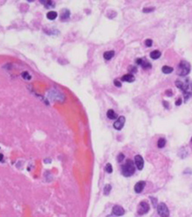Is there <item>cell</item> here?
Here are the masks:
<instances>
[{"label": "cell", "instance_id": "obj_1", "mask_svg": "<svg viewBox=\"0 0 192 217\" xmlns=\"http://www.w3.org/2000/svg\"><path fill=\"white\" fill-rule=\"evenodd\" d=\"M175 86L182 91L185 97V102L192 95V82L189 80H186L185 81L177 80L175 81Z\"/></svg>", "mask_w": 192, "mask_h": 217}, {"label": "cell", "instance_id": "obj_2", "mask_svg": "<svg viewBox=\"0 0 192 217\" xmlns=\"http://www.w3.org/2000/svg\"><path fill=\"white\" fill-rule=\"evenodd\" d=\"M135 170H136V168H135L134 163L130 159H128L122 167V173L126 177L132 176L135 173Z\"/></svg>", "mask_w": 192, "mask_h": 217}, {"label": "cell", "instance_id": "obj_3", "mask_svg": "<svg viewBox=\"0 0 192 217\" xmlns=\"http://www.w3.org/2000/svg\"><path fill=\"white\" fill-rule=\"evenodd\" d=\"M190 71V64L187 61H181L178 65L177 74L180 76H186Z\"/></svg>", "mask_w": 192, "mask_h": 217}, {"label": "cell", "instance_id": "obj_4", "mask_svg": "<svg viewBox=\"0 0 192 217\" xmlns=\"http://www.w3.org/2000/svg\"><path fill=\"white\" fill-rule=\"evenodd\" d=\"M157 212L160 217H168L169 216V210H168V208L165 203H160V205L157 206Z\"/></svg>", "mask_w": 192, "mask_h": 217}, {"label": "cell", "instance_id": "obj_5", "mask_svg": "<svg viewBox=\"0 0 192 217\" xmlns=\"http://www.w3.org/2000/svg\"><path fill=\"white\" fill-rule=\"evenodd\" d=\"M149 209H150L149 204L146 201H141L139 206V208H138V213L140 215L146 214V213H148Z\"/></svg>", "mask_w": 192, "mask_h": 217}, {"label": "cell", "instance_id": "obj_6", "mask_svg": "<svg viewBox=\"0 0 192 217\" xmlns=\"http://www.w3.org/2000/svg\"><path fill=\"white\" fill-rule=\"evenodd\" d=\"M124 123H125V117H118L117 118V120L114 123V128L115 129V130H118V131H120V130H122V127H123V125H124Z\"/></svg>", "mask_w": 192, "mask_h": 217}, {"label": "cell", "instance_id": "obj_7", "mask_svg": "<svg viewBox=\"0 0 192 217\" xmlns=\"http://www.w3.org/2000/svg\"><path fill=\"white\" fill-rule=\"evenodd\" d=\"M134 161H135L136 167L139 170H143V168H144V159H143V157L141 156H139V155H137L135 156V158H134Z\"/></svg>", "mask_w": 192, "mask_h": 217}, {"label": "cell", "instance_id": "obj_8", "mask_svg": "<svg viewBox=\"0 0 192 217\" xmlns=\"http://www.w3.org/2000/svg\"><path fill=\"white\" fill-rule=\"evenodd\" d=\"M136 63H137L138 64L141 65V66H142L143 68H145V69L152 68V64H151L149 62H147L146 60H144V59H142V58H138V59L136 60Z\"/></svg>", "mask_w": 192, "mask_h": 217}, {"label": "cell", "instance_id": "obj_9", "mask_svg": "<svg viewBox=\"0 0 192 217\" xmlns=\"http://www.w3.org/2000/svg\"><path fill=\"white\" fill-rule=\"evenodd\" d=\"M112 213H113V214H115L116 216H121V215L124 214V209L121 206H115L113 207Z\"/></svg>", "mask_w": 192, "mask_h": 217}, {"label": "cell", "instance_id": "obj_10", "mask_svg": "<svg viewBox=\"0 0 192 217\" xmlns=\"http://www.w3.org/2000/svg\"><path fill=\"white\" fill-rule=\"evenodd\" d=\"M145 186H146V183H145V182H143V181L138 182V183L135 184V186H134V191H135V192L140 193V192L144 190Z\"/></svg>", "mask_w": 192, "mask_h": 217}, {"label": "cell", "instance_id": "obj_11", "mask_svg": "<svg viewBox=\"0 0 192 217\" xmlns=\"http://www.w3.org/2000/svg\"><path fill=\"white\" fill-rule=\"evenodd\" d=\"M122 81L131 83V82H133L135 81V77L132 74H125L124 76L122 77Z\"/></svg>", "mask_w": 192, "mask_h": 217}, {"label": "cell", "instance_id": "obj_12", "mask_svg": "<svg viewBox=\"0 0 192 217\" xmlns=\"http://www.w3.org/2000/svg\"><path fill=\"white\" fill-rule=\"evenodd\" d=\"M60 17H61V20H68L69 17H70V11H69V10H66V9L63 10Z\"/></svg>", "mask_w": 192, "mask_h": 217}, {"label": "cell", "instance_id": "obj_13", "mask_svg": "<svg viewBox=\"0 0 192 217\" xmlns=\"http://www.w3.org/2000/svg\"><path fill=\"white\" fill-rule=\"evenodd\" d=\"M160 56H161V52L159 50H153L150 53V57L153 59H158L160 57Z\"/></svg>", "mask_w": 192, "mask_h": 217}, {"label": "cell", "instance_id": "obj_14", "mask_svg": "<svg viewBox=\"0 0 192 217\" xmlns=\"http://www.w3.org/2000/svg\"><path fill=\"white\" fill-rule=\"evenodd\" d=\"M115 55V51L114 50H109V51H106L104 54H103V57L106 60H109L111 59Z\"/></svg>", "mask_w": 192, "mask_h": 217}, {"label": "cell", "instance_id": "obj_15", "mask_svg": "<svg viewBox=\"0 0 192 217\" xmlns=\"http://www.w3.org/2000/svg\"><path fill=\"white\" fill-rule=\"evenodd\" d=\"M107 117L109 119H115V118H117V114L113 110H108L107 112Z\"/></svg>", "mask_w": 192, "mask_h": 217}, {"label": "cell", "instance_id": "obj_16", "mask_svg": "<svg viewBox=\"0 0 192 217\" xmlns=\"http://www.w3.org/2000/svg\"><path fill=\"white\" fill-rule=\"evenodd\" d=\"M173 71H174L173 67H170L168 65H165V66L162 67V72H163V74H171Z\"/></svg>", "mask_w": 192, "mask_h": 217}, {"label": "cell", "instance_id": "obj_17", "mask_svg": "<svg viewBox=\"0 0 192 217\" xmlns=\"http://www.w3.org/2000/svg\"><path fill=\"white\" fill-rule=\"evenodd\" d=\"M56 17H57V13H56V12H49V13H47V18L49 19V20H56Z\"/></svg>", "mask_w": 192, "mask_h": 217}, {"label": "cell", "instance_id": "obj_18", "mask_svg": "<svg viewBox=\"0 0 192 217\" xmlns=\"http://www.w3.org/2000/svg\"><path fill=\"white\" fill-rule=\"evenodd\" d=\"M166 143H167L166 139H165L164 138H160V139L158 140V147H159L160 148H162L165 147Z\"/></svg>", "mask_w": 192, "mask_h": 217}, {"label": "cell", "instance_id": "obj_19", "mask_svg": "<svg viewBox=\"0 0 192 217\" xmlns=\"http://www.w3.org/2000/svg\"><path fill=\"white\" fill-rule=\"evenodd\" d=\"M41 3L44 4V5H45V6H46L47 8L51 7V6H54V2H52V1H49V0H46V1H41Z\"/></svg>", "mask_w": 192, "mask_h": 217}, {"label": "cell", "instance_id": "obj_20", "mask_svg": "<svg viewBox=\"0 0 192 217\" xmlns=\"http://www.w3.org/2000/svg\"><path fill=\"white\" fill-rule=\"evenodd\" d=\"M111 189H112V186L110 184H106L104 187V195H108Z\"/></svg>", "mask_w": 192, "mask_h": 217}, {"label": "cell", "instance_id": "obj_21", "mask_svg": "<svg viewBox=\"0 0 192 217\" xmlns=\"http://www.w3.org/2000/svg\"><path fill=\"white\" fill-rule=\"evenodd\" d=\"M21 76H22V78H23V79H25V80H27V81L31 80V75L28 74L27 71H24V72H22V74H21Z\"/></svg>", "mask_w": 192, "mask_h": 217}, {"label": "cell", "instance_id": "obj_22", "mask_svg": "<svg viewBox=\"0 0 192 217\" xmlns=\"http://www.w3.org/2000/svg\"><path fill=\"white\" fill-rule=\"evenodd\" d=\"M105 170L108 172V173H112L113 171V169H112V165L110 163H107L106 167H105Z\"/></svg>", "mask_w": 192, "mask_h": 217}, {"label": "cell", "instance_id": "obj_23", "mask_svg": "<svg viewBox=\"0 0 192 217\" xmlns=\"http://www.w3.org/2000/svg\"><path fill=\"white\" fill-rule=\"evenodd\" d=\"M145 43H146V45L147 47H151V46L153 45V41H152L151 39H147V40H146Z\"/></svg>", "mask_w": 192, "mask_h": 217}, {"label": "cell", "instance_id": "obj_24", "mask_svg": "<svg viewBox=\"0 0 192 217\" xmlns=\"http://www.w3.org/2000/svg\"><path fill=\"white\" fill-rule=\"evenodd\" d=\"M123 159H124V156H123L122 154H119L118 156H117V161H118V163H122Z\"/></svg>", "mask_w": 192, "mask_h": 217}, {"label": "cell", "instance_id": "obj_25", "mask_svg": "<svg viewBox=\"0 0 192 217\" xmlns=\"http://www.w3.org/2000/svg\"><path fill=\"white\" fill-rule=\"evenodd\" d=\"M153 11H154V8H145V9H143L144 13H150V12H153Z\"/></svg>", "mask_w": 192, "mask_h": 217}, {"label": "cell", "instance_id": "obj_26", "mask_svg": "<svg viewBox=\"0 0 192 217\" xmlns=\"http://www.w3.org/2000/svg\"><path fill=\"white\" fill-rule=\"evenodd\" d=\"M151 199L153 200V206L156 207V206H157V199H154V198H151Z\"/></svg>", "mask_w": 192, "mask_h": 217}, {"label": "cell", "instance_id": "obj_27", "mask_svg": "<svg viewBox=\"0 0 192 217\" xmlns=\"http://www.w3.org/2000/svg\"><path fill=\"white\" fill-rule=\"evenodd\" d=\"M114 83H115V85L116 87H118V88H121V87H122V84H121L118 81H115Z\"/></svg>", "mask_w": 192, "mask_h": 217}, {"label": "cell", "instance_id": "obj_28", "mask_svg": "<svg viewBox=\"0 0 192 217\" xmlns=\"http://www.w3.org/2000/svg\"><path fill=\"white\" fill-rule=\"evenodd\" d=\"M181 98H179V99L175 102V105L179 106V105H181Z\"/></svg>", "mask_w": 192, "mask_h": 217}, {"label": "cell", "instance_id": "obj_29", "mask_svg": "<svg viewBox=\"0 0 192 217\" xmlns=\"http://www.w3.org/2000/svg\"><path fill=\"white\" fill-rule=\"evenodd\" d=\"M131 71H132V72H136V71H137L136 67H134V66H131Z\"/></svg>", "mask_w": 192, "mask_h": 217}, {"label": "cell", "instance_id": "obj_30", "mask_svg": "<svg viewBox=\"0 0 192 217\" xmlns=\"http://www.w3.org/2000/svg\"><path fill=\"white\" fill-rule=\"evenodd\" d=\"M3 160H4V156L3 154H0V162H3Z\"/></svg>", "mask_w": 192, "mask_h": 217}, {"label": "cell", "instance_id": "obj_31", "mask_svg": "<svg viewBox=\"0 0 192 217\" xmlns=\"http://www.w3.org/2000/svg\"><path fill=\"white\" fill-rule=\"evenodd\" d=\"M166 94H167V95H172V94H173V93H172L170 90H168V91H167V93H166Z\"/></svg>", "mask_w": 192, "mask_h": 217}, {"label": "cell", "instance_id": "obj_32", "mask_svg": "<svg viewBox=\"0 0 192 217\" xmlns=\"http://www.w3.org/2000/svg\"><path fill=\"white\" fill-rule=\"evenodd\" d=\"M163 104H164V106H166V108H168V103L167 102H163Z\"/></svg>", "mask_w": 192, "mask_h": 217}, {"label": "cell", "instance_id": "obj_33", "mask_svg": "<svg viewBox=\"0 0 192 217\" xmlns=\"http://www.w3.org/2000/svg\"><path fill=\"white\" fill-rule=\"evenodd\" d=\"M191 144H192V139H191Z\"/></svg>", "mask_w": 192, "mask_h": 217}]
</instances>
